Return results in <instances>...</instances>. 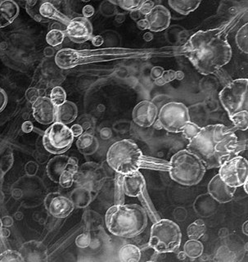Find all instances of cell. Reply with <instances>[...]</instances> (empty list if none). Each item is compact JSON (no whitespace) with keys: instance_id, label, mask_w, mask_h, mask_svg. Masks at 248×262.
Returning <instances> with one entry per match:
<instances>
[{"instance_id":"6da1fadb","label":"cell","mask_w":248,"mask_h":262,"mask_svg":"<svg viewBox=\"0 0 248 262\" xmlns=\"http://www.w3.org/2000/svg\"><path fill=\"white\" fill-rule=\"evenodd\" d=\"M226 30V27H222L197 31L184 46L185 55L201 75L214 74L231 60L232 48Z\"/></svg>"},{"instance_id":"7a4b0ae2","label":"cell","mask_w":248,"mask_h":262,"mask_svg":"<svg viewBox=\"0 0 248 262\" xmlns=\"http://www.w3.org/2000/svg\"><path fill=\"white\" fill-rule=\"evenodd\" d=\"M238 139L234 131L221 124L201 127V130L189 140L187 150L201 160L206 169L219 168L236 157L234 147Z\"/></svg>"},{"instance_id":"3957f363","label":"cell","mask_w":248,"mask_h":262,"mask_svg":"<svg viewBox=\"0 0 248 262\" xmlns=\"http://www.w3.org/2000/svg\"><path fill=\"white\" fill-rule=\"evenodd\" d=\"M105 223L113 235L131 238L140 235L147 228L148 214L140 205H114L107 210Z\"/></svg>"},{"instance_id":"277c9868","label":"cell","mask_w":248,"mask_h":262,"mask_svg":"<svg viewBox=\"0 0 248 262\" xmlns=\"http://www.w3.org/2000/svg\"><path fill=\"white\" fill-rule=\"evenodd\" d=\"M170 178L185 186H193L201 182L206 167L201 160L189 150L183 149L170 159Z\"/></svg>"},{"instance_id":"5b68a950","label":"cell","mask_w":248,"mask_h":262,"mask_svg":"<svg viewBox=\"0 0 248 262\" xmlns=\"http://www.w3.org/2000/svg\"><path fill=\"white\" fill-rule=\"evenodd\" d=\"M142 151L131 139H121L109 147L107 162L116 173L130 174L140 170Z\"/></svg>"},{"instance_id":"8992f818","label":"cell","mask_w":248,"mask_h":262,"mask_svg":"<svg viewBox=\"0 0 248 262\" xmlns=\"http://www.w3.org/2000/svg\"><path fill=\"white\" fill-rule=\"evenodd\" d=\"M181 241L179 226L170 220L162 219L152 225L148 245L157 253H170L179 248Z\"/></svg>"},{"instance_id":"52a82bcc","label":"cell","mask_w":248,"mask_h":262,"mask_svg":"<svg viewBox=\"0 0 248 262\" xmlns=\"http://www.w3.org/2000/svg\"><path fill=\"white\" fill-rule=\"evenodd\" d=\"M219 100L229 117L248 109V80L238 79L226 84L219 94Z\"/></svg>"},{"instance_id":"ba28073f","label":"cell","mask_w":248,"mask_h":262,"mask_svg":"<svg viewBox=\"0 0 248 262\" xmlns=\"http://www.w3.org/2000/svg\"><path fill=\"white\" fill-rule=\"evenodd\" d=\"M158 121L162 129L170 133H181L190 121L189 109L182 102H167L159 112Z\"/></svg>"},{"instance_id":"9c48e42d","label":"cell","mask_w":248,"mask_h":262,"mask_svg":"<svg viewBox=\"0 0 248 262\" xmlns=\"http://www.w3.org/2000/svg\"><path fill=\"white\" fill-rule=\"evenodd\" d=\"M74 138L69 127L56 121L44 132L43 147L50 154H63L72 147Z\"/></svg>"},{"instance_id":"30bf717a","label":"cell","mask_w":248,"mask_h":262,"mask_svg":"<svg viewBox=\"0 0 248 262\" xmlns=\"http://www.w3.org/2000/svg\"><path fill=\"white\" fill-rule=\"evenodd\" d=\"M107 178L104 169L95 162H86L78 167L74 182L79 187L88 188L96 194L103 187Z\"/></svg>"},{"instance_id":"8fae6325","label":"cell","mask_w":248,"mask_h":262,"mask_svg":"<svg viewBox=\"0 0 248 262\" xmlns=\"http://www.w3.org/2000/svg\"><path fill=\"white\" fill-rule=\"evenodd\" d=\"M219 176L228 185L238 188L248 180V162L246 158L236 156L219 167Z\"/></svg>"},{"instance_id":"7c38bea8","label":"cell","mask_w":248,"mask_h":262,"mask_svg":"<svg viewBox=\"0 0 248 262\" xmlns=\"http://www.w3.org/2000/svg\"><path fill=\"white\" fill-rule=\"evenodd\" d=\"M65 35L74 43H84L92 38V24L86 17L78 16L69 21Z\"/></svg>"},{"instance_id":"4fadbf2b","label":"cell","mask_w":248,"mask_h":262,"mask_svg":"<svg viewBox=\"0 0 248 262\" xmlns=\"http://www.w3.org/2000/svg\"><path fill=\"white\" fill-rule=\"evenodd\" d=\"M48 211L55 218H66L74 210V204L68 199L58 192H51L44 201Z\"/></svg>"},{"instance_id":"5bb4252c","label":"cell","mask_w":248,"mask_h":262,"mask_svg":"<svg viewBox=\"0 0 248 262\" xmlns=\"http://www.w3.org/2000/svg\"><path fill=\"white\" fill-rule=\"evenodd\" d=\"M157 115V106L151 101L144 100L134 106L132 113V119L139 126L148 128L156 122Z\"/></svg>"},{"instance_id":"9a60e30c","label":"cell","mask_w":248,"mask_h":262,"mask_svg":"<svg viewBox=\"0 0 248 262\" xmlns=\"http://www.w3.org/2000/svg\"><path fill=\"white\" fill-rule=\"evenodd\" d=\"M91 53L86 51H78L72 49H62L57 53L55 62L58 68L70 69L80 64L92 61Z\"/></svg>"},{"instance_id":"2e32d148","label":"cell","mask_w":248,"mask_h":262,"mask_svg":"<svg viewBox=\"0 0 248 262\" xmlns=\"http://www.w3.org/2000/svg\"><path fill=\"white\" fill-rule=\"evenodd\" d=\"M57 106L47 97H39L32 105L33 117L42 125H50L56 121Z\"/></svg>"},{"instance_id":"e0dca14e","label":"cell","mask_w":248,"mask_h":262,"mask_svg":"<svg viewBox=\"0 0 248 262\" xmlns=\"http://www.w3.org/2000/svg\"><path fill=\"white\" fill-rule=\"evenodd\" d=\"M78 161L67 156H57L48 162L46 171L52 181L58 184L60 176L69 169H78Z\"/></svg>"},{"instance_id":"ac0fdd59","label":"cell","mask_w":248,"mask_h":262,"mask_svg":"<svg viewBox=\"0 0 248 262\" xmlns=\"http://www.w3.org/2000/svg\"><path fill=\"white\" fill-rule=\"evenodd\" d=\"M207 189L210 196L219 203H230L234 199L236 192V188L223 182L219 174L211 179Z\"/></svg>"},{"instance_id":"d6986e66","label":"cell","mask_w":248,"mask_h":262,"mask_svg":"<svg viewBox=\"0 0 248 262\" xmlns=\"http://www.w3.org/2000/svg\"><path fill=\"white\" fill-rule=\"evenodd\" d=\"M148 20L150 31L152 32H161L168 28L171 20L170 11L163 5H155L145 16Z\"/></svg>"},{"instance_id":"ffe728a7","label":"cell","mask_w":248,"mask_h":262,"mask_svg":"<svg viewBox=\"0 0 248 262\" xmlns=\"http://www.w3.org/2000/svg\"><path fill=\"white\" fill-rule=\"evenodd\" d=\"M124 193L128 196L138 198L146 189V181L144 176L139 170L123 174Z\"/></svg>"},{"instance_id":"44dd1931","label":"cell","mask_w":248,"mask_h":262,"mask_svg":"<svg viewBox=\"0 0 248 262\" xmlns=\"http://www.w3.org/2000/svg\"><path fill=\"white\" fill-rule=\"evenodd\" d=\"M23 261H46L47 248L41 242L30 241L23 244L19 251Z\"/></svg>"},{"instance_id":"7402d4cb","label":"cell","mask_w":248,"mask_h":262,"mask_svg":"<svg viewBox=\"0 0 248 262\" xmlns=\"http://www.w3.org/2000/svg\"><path fill=\"white\" fill-rule=\"evenodd\" d=\"M18 13V5L13 0H4L0 3V28L13 23Z\"/></svg>"},{"instance_id":"603a6c76","label":"cell","mask_w":248,"mask_h":262,"mask_svg":"<svg viewBox=\"0 0 248 262\" xmlns=\"http://www.w3.org/2000/svg\"><path fill=\"white\" fill-rule=\"evenodd\" d=\"M78 109L74 102L66 101L56 107V121L68 125L76 120Z\"/></svg>"},{"instance_id":"cb8c5ba5","label":"cell","mask_w":248,"mask_h":262,"mask_svg":"<svg viewBox=\"0 0 248 262\" xmlns=\"http://www.w3.org/2000/svg\"><path fill=\"white\" fill-rule=\"evenodd\" d=\"M96 195L88 188L77 186L71 193L70 199L76 207L84 208L92 203Z\"/></svg>"},{"instance_id":"d4e9b609","label":"cell","mask_w":248,"mask_h":262,"mask_svg":"<svg viewBox=\"0 0 248 262\" xmlns=\"http://www.w3.org/2000/svg\"><path fill=\"white\" fill-rule=\"evenodd\" d=\"M79 151L84 155H92L95 154L99 147V141L95 136L91 134H84L79 136L76 141Z\"/></svg>"},{"instance_id":"484cf974","label":"cell","mask_w":248,"mask_h":262,"mask_svg":"<svg viewBox=\"0 0 248 262\" xmlns=\"http://www.w3.org/2000/svg\"><path fill=\"white\" fill-rule=\"evenodd\" d=\"M39 14L44 19H53L58 20L62 24L66 25L70 21L67 16L62 14L50 2H43L39 5Z\"/></svg>"},{"instance_id":"4316f807","label":"cell","mask_w":248,"mask_h":262,"mask_svg":"<svg viewBox=\"0 0 248 262\" xmlns=\"http://www.w3.org/2000/svg\"><path fill=\"white\" fill-rule=\"evenodd\" d=\"M201 0H168L169 6L179 14L189 15L198 8Z\"/></svg>"},{"instance_id":"83f0119b","label":"cell","mask_w":248,"mask_h":262,"mask_svg":"<svg viewBox=\"0 0 248 262\" xmlns=\"http://www.w3.org/2000/svg\"><path fill=\"white\" fill-rule=\"evenodd\" d=\"M118 256L122 262H139L141 260V251L133 244H125L121 247Z\"/></svg>"},{"instance_id":"f1b7e54d","label":"cell","mask_w":248,"mask_h":262,"mask_svg":"<svg viewBox=\"0 0 248 262\" xmlns=\"http://www.w3.org/2000/svg\"><path fill=\"white\" fill-rule=\"evenodd\" d=\"M140 168H148L151 170H162V171H170V163L164 160L157 158H150L142 156L140 161Z\"/></svg>"},{"instance_id":"f546056e","label":"cell","mask_w":248,"mask_h":262,"mask_svg":"<svg viewBox=\"0 0 248 262\" xmlns=\"http://www.w3.org/2000/svg\"><path fill=\"white\" fill-rule=\"evenodd\" d=\"M13 152L6 143L0 142V176L5 174L13 164Z\"/></svg>"},{"instance_id":"4dcf8cb0","label":"cell","mask_w":248,"mask_h":262,"mask_svg":"<svg viewBox=\"0 0 248 262\" xmlns=\"http://www.w3.org/2000/svg\"><path fill=\"white\" fill-rule=\"evenodd\" d=\"M204 246L198 239H189L184 246V252L187 257L196 259L202 255Z\"/></svg>"},{"instance_id":"1f68e13d","label":"cell","mask_w":248,"mask_h":262,"mask_svg":"<svg viewBox=\"0 0 248 262\" xmlns=\"http://www.w3.org/2000/svg\"><path fill=\"white\" fill-rule=\"evenodd\" d=\"M207 231V226L202 220L199 219L195 221L189 225L187 229V233L189 239H200Z\"/></svg>"},{"instance_id":"d6a6232c","label":"cell","mask_w":248,"mask_h":262,"mask_svg":"<svg viewBox=\"0 0 248 262\" xmlns=\"http://www.w3.org/2000/svg\"><path fill=\"white\" fill-rule=\"evenodd\" d=\"M236 43L238 49L245 53H248V24L243 25L238 30L235 37Z\"/></svg>"},{"instance_id":"836d02e7","label":"cell","mask_w":248,"mask_h":262,"mask_svg":"<svg viewBox=\"0 0 248 262\" xmlns=\"http://www.w3.org/2000/svg\"><path fill=\"white\" fill-rule=\"evenodd\" d=\"M230 120L234 124L236 129L245 131L248 128V112L241 111L230 117Z\"/></svg>"},{"instance_id":"e575fe53","label":"cell","mask_w":248,"mask_h":262,"mask_svg":"<svg viewBox=\"0 0 248 262\" xmlns=\"http://www.w3.org/2000/svg\"><path fill=\"white\" fill-rule=\"evenodd\" d=\"M123 174L116 173L115 192H114V203L115 205L125 203V193L123 189Z\"/></svg>"},{"instance_id":"d590c367","label":"cell","mask_w":248,"mask_h":262,"mask_svg":"<svg viewBox=\"0 0 248 262\" xmlns=\"http://www.w3.org/2000/svg\"><path fill=\"white\" fill-rule=\"evenodd\" d=\"M65 32L60 31L58 29H54L48 33L46 41L49 45L53 47H56L63 42L65 39Z\"/></svg>"},{"instance_id":"8d00e7d4","label":"cell","mask_w":248,"mask_h":262,"mask_svg":"<svg viewBox=\"0 0 248 262\" xmlns=\"http://www.w3.org/2000/svg\"><path fill=\"white\" fill-rule=\"evenodd\" d=\"M78 169H69L60 176L58 184L63 188H70L74 183L75 174Z\"/></svg>"},{"instance_id":"74e56055","label":"cell","mask_w":248,"mask_h":262,"mask_svg":"<svg viewBox=\"0 0 248 262\" xmlns=\"http://www.w3.org/2000/svg\"><path fill=\"white\" fill-rule=\"evenodd\" d=\"M50 99L52 102H54V104L56 106L62 104L64 102L66 101V94L65 90L60 86L54 87L50 94Z\"/></svg>"},{"instance_id":"f35d334b","label":"cell","mask_w":248,"mask_h":262,"mask_svg":"<svg viewBox=\"0 0 248 262\" xmlns=\"http://www.w3.org/2000/svg\"><path fill=\"white\" fill-rule=\"evenodd\" d=\"M144 2L145 0H117V4L120 8L129 12L139 10Z\"/></svg>"},{"instance_id":"ab89813d","label":"cell","mask_w":248,"mask_h":262,"mask_svg":"<svg viewBox=\"0 0 248 262\" xmlns=\"http://www.w3.org/2000/svg\"><path fill=\"white\" fill-rule=\"evenodd\" d=\"M201 129V127L199 126L197 124H195V123L192 122V121H190L189 122L187 123V125H185V128H184L181 133L183 134L185 139L191 140V139H193L195 136H197V134L200 132Z\"/></svg>"},{"instance_id":"60d3db41","label":"cell","mask_w":248,"mask_h":262,"mask_svg":"<svg viewBox=\"0 0 248 262\" xmlns=\"http://www.w3.org/2000/svg\"><path fill=\"white\" fill-rule=\"evenodd\" d=\"M0 261L2 262H21L23 261L20 252L13 250H7L5 252L0 254Z\"/></svg>"},{"instance_id":"b9f144b4","label":"cell","mask_w":248,"mask_h":262,"mask_svg":"<svg viewBox=\"0 0 248 262\" xmlns=\"http://www.w3.org/2000/svg\"><path fill=\"white\" fill-rule=\"evenodd\" d=\"M174 80H176V71L168 70V71H164L162 76L155 80V84L158 86H162Z\"/></svg>"},{"instance_id":"7bdbcfd3","label":"cell","mask_w":248,"mask_h":262,"mask_svg":"<svg viewBox=\"0 0 248 262\" xmlns=\"http://www.w3.org/2000/svg\"><path fill=\"white\" fill-rule=\"evenodd\" d=\"M91 243V236L88 233H83L76 237V244L78 248H88Z\"/></svg>"},{"instance_id":"ee69618b","label":"cell","mask_w":248,"mask_h":262,"mask_svg":"<svg viewBox=\"0 0 248 262\" xmlns=\"http://www.w3.org/2000/svg\"><path fill=\"white\" fill-rule=\"evenodd\" d=\"M214 74H215V76H217L220 83H221L222 84H224V85L229 84V83H230V82L233 80L231 77L229 76V74H228L226 71H223L222 68L218 70L217 72H215Z\"/></svg>"},{"instance_id":"f6af8a7d","label":"cell","mask_w":248,"mask_h":262,"mask_svg":"<svg viewBox=\"0 0 248 262\" xmlns=\"http://www.w3.org/2000/svg\"><path fill=\"white\" fill-rule=\"evenodd\" d=\"M154 6L155 5H154L153 1H152V0H145V2L142 4V6L140 7L139 11H140L142 15L146 16V15L149 13L150 11L152 10Z\"/></svg>"},{"instance_id":"bcb514c9","label":"cell","mask_w":248,"mask_h":262,"mask_svg":"<svg viewBox=\"0 0 248 262\" xmlns=\"http://www.w3.org/2000/svg\"><path fill=\"white\" fill-rule=\"evenodd\" d=\"M26 96L29 102L34 103L35 101L37 100L38 98H39V90L35 88H30L26 93Z\"/></svg>"},{"instance_id":"7dc6e473","label":"cell","mask_w":248,"mask_h":262,"mask_svg":"<svg viewBox=\"0 0 248 262\" xmlns=\"http://www.w3.org/2000/svg\"><path fill=\"white\" fill-rule=\"evenodd\" d=\"M165 70L162 67H154L151 70V77L152 80H156V79L162 76V73L164 72Z\"/></svg>"},{"instance_id":"c3c4849f","label":"cell","mask_w":248,"mask_h":262,"mask_svg":"<svg viewBox=\"0 0 248 262\" xmlns=\"http://www.w3.org/2000/svg\"><path fill=\"white\" fill-rule=\"evenodd\" d=\"M7 102H8V97L6 93L5 92V90L0 88V113L5 108Z\"/></svg>"},{"instance_id":"681fc988","label":"cell","mask_w":248,"mask_h":262,"mask_svg":"<svg viewBox=\"0 0 248 262\" xmlns=\"http://www.w3.org/2000/svg\"><path fill=\"white\" fill-rule=\"evenodd\" d=\"M71 130H72L74 137H79V136L82 135L83 132H84V129H83L82 126L78 125V124H76V125H74L73 126H72Z\"/></svg>"},{"instance_id":"f907efd6","label":"cell","mask_w":248,"mask_h":262,"mask_svg":"<svg viewBox=\"0 0 248 262\" xmlns=\"http://www.w3.org/2000/svg\"><path fill=\"white\" fill-rule=\"evenodd\" d=\"M83 15H84V17H91L94 15L95 13V8L94 7L91 6V5H86V6L84 7L82 10Z\"/></svg>"},{"instance_id":"816d5d0a","label":"cell","mask_w":248,"mask_h":262,"mask_svg":"<svg viewBox=\"0 0 248 262\" xmlns=\"http://www.w3.org/2000/svg\"><path fill=\"white\" fill-rule=\"evenodd\" d=\"M137 27L140 31H145V30L149 29V25H148V20H146V18L139 20L137 23Z\"/></svg>"},{"instance_id":"f5cc1de1","label":"cell","mask_w":248,"mask_h":262,"mask_svg":"<svg viewBox=\"0 0 248 262\" xmlns=\"http://www.w3.org/2000/svg\"><path fill=\"white\" fill-rule=\"evenodd\" d=\"M21 129L25 133H31V131L33 130V124L31 121H25L22 124Z\"/></svg>"},{"instance_id":"db71d44e","label":"cell","mask_w":248,"mask_h":262,"mask_svg":"<svg viewBox=\"0 0 248 262\" xmlns=\"http://www.w3.org/2000/svg\"><path fill=\"white\" fill-rule=\"evenodd\" d=\"M92 43L96 47L101 46L103 43V37L101 36V35H97V36L94 37L92 39Z\"/></svg>"},{"instance_id":"11a10c76","label":"cell","mask_w":248,"mask_h":262,"mask_svg":"<svg viewBox=\"0 0 248 262\" xmlns=\"http://www.w3.org/2000/svg\"><path fill=\"white\" fill-rule=\"evenodd\" d=\"M152 39H153V35L151 32L146 33L145 35H144V39L147 42H149Z\"/></svg>"},{"instance_id":"9f6ffc18","label":"cell","mask_w":248,"mask_h":262,"mask_svg":"<svg viewBox=\"0 0 248 262\" xmlns=\"http://www.w3.org/2000/svg\"><path fill=\"white\" fill-rule=\"evenodd\" d=\"M185 78V73L181 72V71H178L176 72V80H182Z\"/></svg>"},{"instance_id":"6f0895ef","label":"cell","mask_w":248,"mask_h":262,"mask_svg":"<svg viewBox=\"0 0 248 262\" xmlns=\"http://www.w3.org/2000/svg\"><path fill=\"white\" fill-rule=\"evenodd\" d=\"M242 232H243L244 234H246L247 235L248 234V221H246L245 223L242 225Z\"/></svg>"},{"instance_id":"680465c9","label":"cell","mask_w":248,"mask_h":262,"mask_svg":"<svg viewBox=\"0 0 248 262\" xmlns=\"http://www.w3.org/2000/svg\"><path fill=\"white\" fill-rule=\"evenodd\" d=\"M187 257L186 254L184 251H181V252H178V259L179 260H185V258Z\"/></svg>"},{"instance_id":"91938a15","label":"cell","mask_w":248,"mask_h":262,"mask_svg":"<svg viewBox=\"0 0 248 262\" xmlns=\"http://www.w3.org/2000/svg\"><path fill=\"white\" fill-rule=\"evenodd\" d=\"M242 186H243L244 191H245V192H246V193H247V192H248V188H247L248 180H246V181H245V182H244L243 185H242Z\"/></svg>"}]
</instances>
